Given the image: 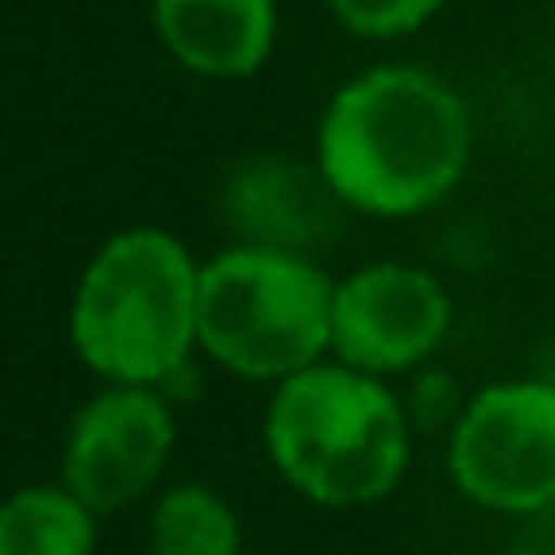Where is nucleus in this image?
<instances>
[{
	"mask_svg": "<svg viewBox=\"0 0 555 555\" xmlns=\"http://www.w3.org/2000/svg\"><path fill=\"white\" fill-rule=\"evenodd\" d=\"M473 122L463 98L420 64H375L341 83L317 122V176L341 210L424 215L463 181Z\"/></svg>",
	"mask_w": 555,
	"mask_h": 555,
	"instance_id": "obj_1",
	"label": "nucleus"
},
{
	"mask_svg": "<svg viewBox=\"0 0 555 555\" xmlns=\"http://www.w3.org/2000/svg\"><path fill=\"white\" fill-rule=\"evenodd\" d=\"M68 341L103 385L171 390L201 351L195 254L156 224L117 230L74 283Z\"/></svg>",
	"mask_w": 555,
	"mask_h": 555,
	"instance_id": "obj_2",
	"label": "nucleus"
},
{
	"mask_svg": "<svg viewBox=\"0 0 555 555\" xmlns=\"http://www.w3.org/2000/svg\"><path fill=\"white\" fill-rule=\"evenodd\" d=\"M263 449L297 498L332 512L371 507L410 468V414L380 375L326 356L273 385Z\"/></svg>",
	"mask_w": 555,
	"mask_h": 555,
	"instance_id": "obj_3",
	"label": "nucleus"
},
{
	"mask_svg": "<svg viewBox=\"0 0 555 555\" xmlns=\"http://www.w3.org/2000/svg\"><path fill=\"white\" fill-rule=\"evenodd\" d=\"M336 278L307 254L230 244L201 263V351L240 380L283 385L332 356Z\"/></svg>",
	"mask_w": 555,
	"mask_h": 555,
	"instance_id": "obj_4",
	"label": "nucleus"
},
{
	"mask_svg": "<svg viewBox=\"0 0 555 555\" xmlns=\"http://www.w3.org/2000/svg\"><path fill=\"white\" fill-rule=\"evenodd\" d=\"M449 473L468 502L507 517L555 502V385H482L449 429Z\"/></svg>",
	"mask_w": 555,
	"mask_h": 555,
	"instance_id": "obj_5",
	"label": "nucleus"
},
{
	"mask_svg": "<svg viewBox=\"0 0 555 555\" xmlns=\"http://www.w3.org/2000/svg\"><path fill=\"white\" fill-rule=\"evenodd\" d=\"M176 453V414L166 390L152 385H103L68 420L59 482L83 498L98 517L127 512L162 482Z\"/></svg>",
	"mask_w": 555,
	"mask_h": 555,
	"instance_id": "obj_6",
	"label": "nucleus"
},
{
	"mask_svg": "<svg viewBox=\"0 0 555 555\" xmlns=\"http://www.w3.org/2000/svg\"><path fill=\"white\" fill-rule=\"evenodd\" d=\"M453 326V302L429 269L414 263H361L336 278L332 361L365 375H400L424 365Z\"/></svg>",
	"mask_w": 555,
	"mask_h": 555,
	"instance_id": "obj_7",
	"label": "nucleus"
},
{
	"mask_svg": "<svg viewBox=\"0 0 555 555\" xmlns=\"http://www.w3.org/2000/svg\"><path fill=\"white\" fill-rule=\"evenodd\" d=\"M162 49L201 78H249L278 39L273 0H152Z\"/></svg>",
	"mask_w": 555,
	"mask_h": 555,
	"instance_id": "obj_8",
	"label": "nucleus"
},
{
	"mask_svg": "<svg viewBox=\"0 0 555 555\" xmlns=\"http://www.w3.org/2000/svg\"><path fill=\"white\" fill-rule=\"evenodd\" d=\"M0 555H98V512L64 482L10 492L0 502Z\"/></svg>",
	"mask_w": 555,
	"mask_h": 555,
	"instance_id": "obj_9",
	"label": "nucleus"
},
{
	"mask_svg": "<svg viewBox=\"0 0 555 555\" xmlns=\"http://www.w3.org/2000/svg\"><path fill=\"white\" fill-rule=\"evenodd\" d=\"M234 220L244 230V244H273V249H297L307 254L317 234V210L322 201H312V185H302V176L293 166H254L234 181Z\"/></svg>",
	"mask_w": 555,
	"mask_h": 555,
	"instance_id": "obj_10",
	"label": "nucleus"
},
{
	"mask_svg": "<svg viewBox=\"0 0 555 555\" xmlns=\"http://www.w3.org/2000/svg\"><path fill=\"white\" fill-rule=\"evenodd\" d=\"M152 555H244V527L210 482H176L146 517Z\"/></svg>",
	"mask_w": 555,
	"mask_h": 555,
	"instance_id": "obj_11",
	"label": "nucleus"
},
{
	"mask_svg": "<svg viewBox=\"0 0 555 555\" xmlns=\"http://www.w3.org/2000/svg\"><path fill=\"white\" fill-rule=\"evenodd\" d=\"M336 25L356 39H404L420 25H429L443 10V0H326Z\"/></svg>",
	"mask_w": 555,
	"mask_h": 555,
	"instance_id": "obj_12",
	"label": "nucleus"
},
{
	"mask_svg": "<svg viewBox=\"0 0 555 555\" xmlns=\"http://www.w3.org/2000/svg\"><path fill=\"white\" fill-rule=\"evenodd\" d=\"M512 555H555V502L541 512H531V517H521Z\"/></svg>",
	"mask_w": 555,
	"mask_h": 555,
	"instance_id": "obj_13",
	"label": "nucleus"
}]
</instances>
